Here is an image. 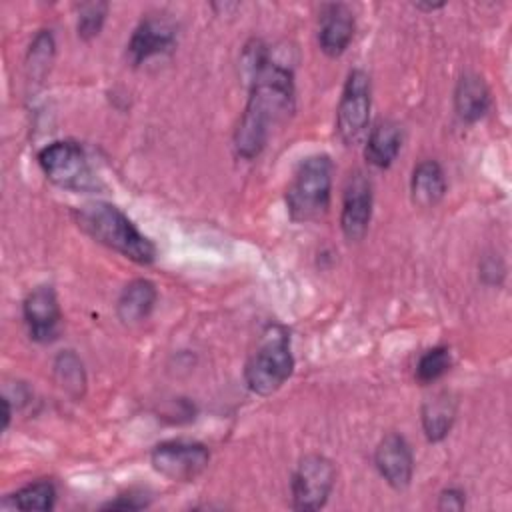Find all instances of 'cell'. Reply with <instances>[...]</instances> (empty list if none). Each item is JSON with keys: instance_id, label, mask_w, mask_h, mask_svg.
Segmentation results:
<instances>
[{"instance_id": "1", "label": "cell", "mask_w": 512, "mask_h": 512, "mask_svg": "<svg viewBox=\"0 0 512 512\" xmlns=\"http://www.w3.org/2000/svg\"><path fill=\"white\" fill-rule=\"evenodd\" d=\"M242 68L250 82V96L234 132V148L238 156L252 160L264 150L270 130L294 112V74L270 60L262 40L246 44Z\"/></svg>"}, {"instance_id": "2", "label": "cell", "mask_w": 512, "mask_h": 512, "mask_svg": "<svg viewBox=\"0 0 512 512\" xmlns=\"http://www.w3.org/2000/svg\"><path fill=\"white\" fill-rule=\"evenodd\" d=\"M78 226L102 246L120 252L136 264H152L156 246L136 224L110 202H90L76 210Z\"/></svg>"}, {"instance_id": "3", "label": "cell", "mask_w": 512, "mask_h": 512, "mask_svg": "<svg viewBox=\"0 0 512 512\" xmlns=\"http://www.w3.org/2000/svg\"><path fill=\"white\" fill-rule=\"evenodd\" d=\"M332 170V160L326 154H314L300 162L286 190V206L292 220L310 222L328 212Z\"/></svg>"}, {"instance_id": "4", "label": "cell", "mask_w": 512, "mask_h": 512, "mask_svg": "<svg viewBox=\"0 0 512 512\" xmlns=\"http://www.w3.org/2000/svg\"><path fill=\"white\" fill-rule=\"evenodd\" d=\"M294 370L290 340L282 328H270L258 350L250 356L244 368L246 386L258 394H274Z\"/></svg>"}, {"instance_id": "5", "label": "cell", "mask_w": 512, "mask_h": 512, "mask_svg": "<svg viewBox=\"0 0 512 512\" xmlns=\"http://www.w3.org/2000/svg\"><path fill=\"white\" fill-rule=\"evenodd\" d=\"M38 164L46 178L60 188L74 192H90L98 188L90 162L80 144L72 140H56L38 152Z\"/></svg>"}, {"instance_id": "6", "label": "cell", "mask_w": 512, "mask_h": 512, "mask_svg": "<svg viewBox=\"0 0 512 512\" xmlns=\"http://www.w3.org/2000/svg\"><path fill=\"white\" fill-rule=\"evenodd\" d=\"M370 76L364 70H352L346 78L338 110H336V130L344 144H358L368 132L370 120Z\"/></svg>"}, {"instance_id": "7", "label": "cell", "mask_w": 512, "mask_h": 512, "mask_svg": "<svg viewBox=\"0 0 512 512\" xmlns=\"http://www.w3.org/2000/svg\"><path fill=\"white\" fill-rule=\"evenodd\" d=\"M336 482L332 460L322 454L304 456L292 474V508L314 512L324 508Z\"/></svg>"}, {"instance_id": "8", "label": "cell", "mask_w": 512, "mask_h": 512, "mask_svg": "<svg viewBox=\"0 0 512 512\" xmlns=\"http://www.w3.org/2000/svg\"><path fill=\"white\" fill-rule=\"evenodd\" d=\"M150 462L158 474L172 482H192L210 462V450L200 442L166 440L154 446Z\"/></svg>"}, {"instance_id": "9", "label": "cell", "mask_w": 512, "mask_h": 512, "mask_svg": "<svg viewBox=\"0 0 512 512\" xmlns=\"http://www.w3.org/2000/svg\"><path fill=\"white\" fill-rule=\"evenodd\" d=\"M370 218H372V184L366 178V174L358 170L350 174L344 186L340 228L348 240L358 242L364 238Z\"/></svg>"}, {"instance_id": "10", "label": "cell", "mask_w": 512, "mask_h": 512, "mask_svg": "<svg viewBox=\"0 0 512 512\" xmlns=\"http://www.w3.org/2000/svg\"><path fill=\"white\" fill-rule=\"evenodd\" d=\"M22 314L28 326V334L36 342H52L60 332V304L52 286H38L24 298Z\"/></svg>"}, {"instance_id": "11", "label": "cell", "mask_w": 512, "mask_h": 512, "mask_svg": "<svg viewBox=\"0 0 512 512\" xmlns=\"http://www.w3.org/2000/svg\"><path fill=\"white\" fill-rule=\"evenodd\" d=\"M374 464L380 472V476L394 488V490H404L414 472V458L412 450L406 442L404 436L390 432L386 434L374 452Z\"/></svg>"}, {"instance_id": "12", "label": "cell", "mask_w": 512, "mask_h": 512, "mask_svg": "<svg viewBox=\"0 0 512 512\" xmlns=\"http://www.w3.org/2000/svg\"><path fill=\"white\" fill-rule=\"evenodd\" d=\"M176 44V30L168 20L144 18L132 32L126 56L132 66H140L148 58L172 50Z\"/></svg>"}, {"instance_id": "13", "label": "cell", "mask_w": 512, "mask_h": 512, "mask_svg": "<svg viewBox=\"0 0 512 512\" xmlns=\"http://www.w3.org/2000/svg\"><path fill=\"white\" fill-rule=\"evenodd\" d=\"M354 34V14L346 4H326L320 12L318 42L326 56H340Z\"/></svg>"}, {"instance_id": "14", "label": "cell", "mask_w": 512, "mask_h": 512, "mask_svg": "<svg viewBox=\"0 0 512 512\" xmlns=\"http://www.w3.org/2000/svg\"><path fill=\"white\" fill-rule=\"evenodd\" d=\"M156 298H158L156 286L150 280L136 278L122 288L116 302V314L128 326L140 324L150 316L156 304Z\"/></svg>"}, {"instance_id": "15", "label": "cell", "mask_w": 512, "mask_h": 512, "mask_svg": "<svg viewBox=\"0 0 512 512\" xmlns=\"http://www.w3.org/2000/svg\"><path fill=\"white\" fill-rule=\"evenodd\" d=\"M490 108V90L482 76L464 74L454 90V110L462 122L480 120Z\"/></svg>"}, {"instance_id": "16", "label": "cell", "mask_w": 512, "mask_h": 512, "mask_svg": "<svg viewBox=\"0 0 512 512\" xmlns=\"http://www.w3.org/2000/svg\"><path fill=\"white\" fill-rule=\"evenodd\" d=\"M402 146V128L394 120H378L366 138L364 156L376 168H388Z\"/></svg>"}, {"instance_id": "17", "label": "cell", "mask_w": 512, "mask_h": 512, "mask_svg": "<svg viewBox=\"0 0 512 512\" xmlns=\"http://www.w3.org/2000/svg\"><path fill=\"white\" fill-rule=\"evenodd\" d=\"M410 194L412 202L420 208H432L444 198L446 178L436 160H424L414 168L410 178Z\"/></svg>"}, {"instance_id": "18", "label": "cell", "mask_w": 512, "mask_h": 512, "mask_svg": "<svg viewBox=\"0 0 512 512\" xmlns=\"http://www.w3.org/2000/svg\"><path fill=\"white\" fill-rule=\"evenodd\" d=\"M422 428L430 442H440L448 436L456 418V400L448 392L430 396L420 410Z\"/></svg>"}, {"instance_id": "19", "label": "cell", "mask_w": 512, "mask_h": 512, "mask_svg": "<svg viewBox=\"0 0 512 512\" xmlns=\"http://www.w3.org/2000/svg\"><path fill=\"white\" fill-rule=\"evenodd\" d=\"M54 378L58 386L72 398H82L86 390V374L80 358L72 352H60L54 360Z\"/></svg>"}, {"instance_id": "20", "label": "cell", "mask_w": 512, "mask_h": 512, "mask_svg": "<svg viewBox=\"0 0 512 512\" xmlns=\"http://www.w3.org/2000/svg\"><path fill=\"white\" fill-rule=\"evenodd\" d=\"M56 500V490L50 480H38L32 484H26L24 488L16 490L14 494L6 496L2 506H12L18 510H52Z\"/></svg>"}, {"instance_id": "21", "label": "cell", "mask_w": 512, "mask_h": 512, "mask_svg": "<svg viewBox=\"0 0 512 512\" xmlns=\"http://www.w3.org/2000/svg\"><path fill=\"white\" fill-rule=\"evenodd\" d=\"M450 366H452L450 350L446 346H434L420 356V360L416 364V378L422 384L436 382L450 370Z\"/></svg>"}, {"instance_id": "22", "label": "cell", "mask_w": 512, "mask_h": 512, "mask_svg": "<svg viewBox=\"0 0 512 512\" xmlns=\"http://www.w3.org/2000/svg\"><path fill=\"white\" fill-rule=\"evenodd\" d=\"M106 12H108V4L104 2L82 4L78 14V36L82 40H92L94 36H98L106 20Z\"/></svg>"}, {"instance_id": "23", "label": "cell", "mask_w": 512, "mask_h": 512, "mask_svg": "<svg viewBox=\"0 0 512 512\" xmlns=\"http://www.w3.org/2000/svg\"><path fill=\"white\" fill-rule=\"evenodd\" d=\"M52 54H54V40H52V34H50V30H42L36 38H34V42H32V46H30V66H32V70H36V68H42V74L46 72V68L50 66V62H52Z\"/></svg>"}, {"instance_id": "24", "label": "cell", "mask_w": 512, "mask_h": 512, "mask_svg": "<svg viewBox=\"0 0 512 512\" xmlns=\"http://www.w3.org/2000/svg\"><path fill=\"white\" fill-rule=\"evenodd\" d=\"M464 504V492L458 488H446L438 496V510H462Z\"/></svg>"}, {"instance_id": "25", "label": "cell", "mask_w": 512, "mask_h": 512, "mask_svg": "<svg viewBox=\"0 0 512 512\" xmlns=\"http://www.w3.org/2000/svg\"><path fill=\"white\" fill-rule=\"evenodd\" d=\"M144 506H148L146 500H142V498H138L134 494H122L116 500H110L108 504H104L102 508L104 510H140Z\"/></svg>"}, {"instance_id": "26", "label": "cell", "mask_w": 512, "mask_h": 512, "mask_svg": "<svg viewBox=\"0 0 512 512\" xmlns=\"http://www.w3.org/2000/svg\"><path fill=\"white\" fill-rule=\"evenodd\" d=\"M2 404H4V422H2V428L6 430V428H8V424H10L12 410H10V402H8V398H2Z\"/></svg>"}, {"instance_id": "27", "label": "cell", "mask_w": 512, "mask_h": 512, "mask_svg": "<svg viewBox=\"0 0 512 512\" xmlns=\"http://www.w3.org/2000/svg\"><path fill=\"white\" fill-rule=\"evenodd\" d=\"M414 6L420 8V10H436V8H442L444 2H438V4H422V2H416Z\"/></svg>"}]
</instances>
